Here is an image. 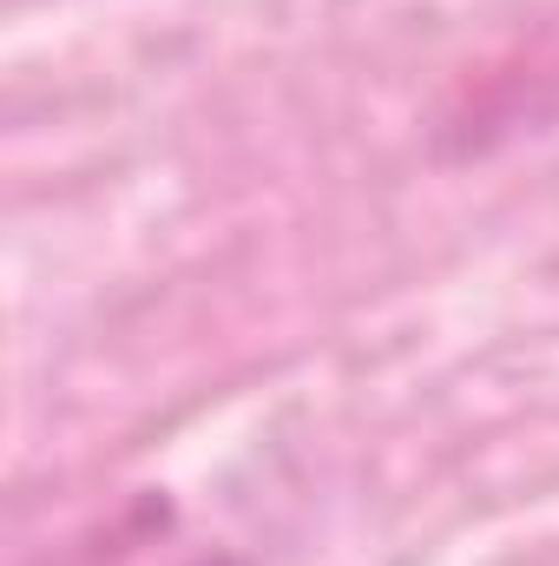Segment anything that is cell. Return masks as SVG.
<instances>
[{"instance_id":"6da1fadb","label":"cell","mask_w":559,"mask_h":566,"mask_svg":"<svg viewBox=\"0 0 559 566\" xmlns=\"http://www.w3.org/2000/svg\"><path fill=\"white\" fill-rule=\"evenodd\" d=\"M198 566H238V560H231V554H218V560H198Z\"/></svg>"}]
</instances>
